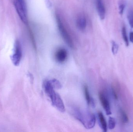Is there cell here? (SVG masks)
Instances as JSON below:
<instances>
[{
  "label": "cell",
  "instance_id": "13",
  "mask_svg": "<svg viewBox=\"0 0 133 132\" xmlns=\"http://www.w3.org/2000/svg\"><path fill=\"white\" fill-rule=\"evenodd\" d=\"M127 2L125 0H119L118 3L119 12L121 15H122L126 6Z\"/></svg>",
  "mask_w": 133,
  "mask_h": 132
},
{
  "label": "cell",
  "instance_id": "8",
  "mask_svg": "<svg viewBox=\"0 0 133 132\" xmlns=\"http://www.w3.org/2000/svg\"><path fill=\"white\" fill-rule=\"evenodd\" d=\"M96 5L98 14L101 19H104L105 9L102 0H96Z\"/></svg>",
  "mask_w": 133,
  "mask_h": 132
},
{
  "label": "cell",
  "instance_id": "16",
  "mask_svg": "<svg viewBox=\"0 0 133 132\" xmlns=\"http://www.w3.org/2000/svg\"><path fill=\"white\" fill-rule=\"evenodd\" d=\"M119 111H120L122 121L124 123H128L129 121V117L125 112L122 110V108H120Z\"/></svg>",
  "mask_w": 133,
  "mask_h": 132
},
{
  "label": "cell",
  "instance_id": "7",
  "mask_svg": "<svg viewBox=\"0 0 133 132\" xmlns=\"http://www.w3.org/2000/svg\"><path fill=\"white\" fill-rule=\"evenodd\" d=\"M55 60L58 63H63L66 61L67 59L68 53L64 48H59L55 52Z\"/></svg>",
  "mask_w": 133,
  "mask_h": 132
},
{
  "label": "cell",
  "instance_id": "10",
  "mask_svg": "<svg viewBox=\"0 0 133 132\" xmlns=\"http://www.w3.org/2000/svg\"><path fill=\"white\" fill-rule=\"evenodd\" d=\"M84 92L85 99L88 104L91 105L92 107H95V102L94 100L91 97L88 87L87 85H84Z\"/></svg>",
  "mask_w": 133,
  "mask_h": 132
},
{
  "label": "cell",
  "instance_id": "15",
  "mask_svg": "<svg viewBox=\"0 0 133 132\" xmlns=\"http://www.w3.org/2000/svg\"><path fill=\"white\" fill-rule=\"evenodd\" d=\"M122 35L123 38L125 42V44L127 46L129 45V41L128 40V36H127V33L126 29L125 26H123L122 28Z\"/></svg>",
  "mask_w": 133,
  "mask_h": 132
},
{
  "label": "cell",
  "instance_id": "5",
  "mask_svg": "<svg viewBox=\"0 0 133 132\" xmlns=\"http://www.w3.org/2000/svg\"><path fill=\"white\" fill-rule=\"evenodd\" d=\"M22 57V49L21 43L16 40L14 45V52L11 57L12 62L15 66H19Z\"/></svg>",
  "mask_w": 133,
  "mask_h": 132
},
{
  "label": "cell",
  "instance_id": "6",
  "mask_svg": "<svg viewBox=\"0 0 133 132\" xmlns=\"http://www.w3.org/2000/svg\"><path fill=\"white\" fill-rule=\"evenodd\" d=\"M98 96L101 104L103 108L104 109L106 114L108 115L111 114L112 112L110 103L108 99L104 93L103 91H100L99 93Z\"/></svg>",
  "mask_w": 133,
  "mask_h": 132
},
{
  "label": "cell",
  "instance_id": "3",
  "mask_svg": "<svg viewBox=\"0 0 133 132\" xmlns=\"http://www.w3.org/2000/svg\"><path fill=\"white\" fill-rule=\"evenodd\" d=\"M56 20L57 23L58 27L60 33L64 40L67 45L72 49L75 48L74 43L71 35L65 25L63 20L59 14L57 13L56 15Z\"/></svg>",
  "mask_w": 133,
  "mask_h": 132
},
{
  "label": "cell",
  "instance_id": "4",
  "mask_svg": "<svg viewBox=\"0 0 133 132\" xmlns=\"http://www.w3.org/2000/svg\"><path fill=\"white\" fill-rule=\"evenodd\" d=\"M14 4L20 19L24 24H27L28 12L25 0H14Z\"/></svg>",
  "mask_w": 133,
  "mask_h": 132
},
{
  "label": "cell",
  "instance_id": "14",
  "mask_svg": "<svg viewBox=\"0 0 133 132\" xmlns=\"http://www.w3.org/2000/svg\"><path fill=\"white\" fill-rule=\"evenodd\" d=\"M49 81L54 89H60L62 88V84L61 82L57 79H52L50 80H49Z\"/></svg>",
  "mask_w": 133,
  "mask_h": 132
},
{
  "label": "cell",
  "instance_id": "18",
  "mask_svg": "<svg viewBox=\"0 0 133 132\" xmlns=\"http://www.w3.org/2000/svg\"><path fill=\"white\" fill-rule=\"evenodd\" d=\"M127 19L130 25L133 28V11L130 10L128 12L127 14Z\"/></svg>",
  "mask_w": 133,
  "mask_h": 132
},
{
  "label": "cell",
  "instance_id": "17",
  "mask_svg": "<svg viewBox=\"0 0 133 132\" xmlns=\"http://www.w3.org/2000/svg\"><path fill=\"white\" fill-rule=\"evenodd\" d=\"M116 125V121L114 118L110 117L109 119L108 128L110 129L115 128Z\"/></svg>",
  "mask_w": 133,
  "mask_h": 132
},
{
  "label": "cell",
  "instance_id": "2",
  "mask_svg": "<svg viewBox=\"0 0 133 132\" xmlns=\"http://www.w3.org/2000/svg\"><path fill=\"white\" fill-rule=\"evenodd\" d=\"M43 87L45 93L51 101L52 105L59 111L64 112L65 111V106L63 100L60 95L55 91L49 81H45L44 82Z\"/></svg>",
  "mask_w": 133,
  "mask_h": 132
},
{
  "label": "cell",
  "instance_id": "1",
  "mask_svg": "<svg viewBox=\"0 0 133 132\" xmlns=\"http://www.w3.org/2000/svg\"><path fill=\"white\" fill-rule=\"evenodd\" d=\"M72 114L86 128H94L96 123V117L93 113L87 110L75 107L71 109Z\"/></svg>",
  "mask_w": 133,
  "mask_h": 132
},
{
  "label": "cell",
  "instance_id": "20",
  "mask_svg": "<svg viewBox=\"0 0 133 132\" xmlns=\"http://www.w3.org/2000/svg\"><path fill=\"white\" fill-rule=\"evenodd\" d=\"M130 40L131 42L133 43V32H130Z\"/></svg>",
  "mask_w": 133,
  "mask_h": 132
},
{
  "label": "cell",
  "instance_id": "11",
  "mask_svg": "<svg viewBox=\"0 0 133 132\" xmlns=\"http://www.w3.org/2000/svg\"><path fill=\"white\" fill-rule=\"evenodd\" d=\"M98 121L100 126L101 128L103 131L106 132L108 130V126H107V122L105 120V118L102 112H99L98 113Z\"/></svg>",
  "mask_w": 133,
  "mask_h": 132
},
{
  "label": "cell",
  "instance_id": "9",
  "mask_svg": "<svg viewBox=\"0 0 133 132\" xmlns=\"http://www.w3.org/2000/svg\"><path fill=\"white\" fill-rule=\"evenodd\" d=\"M77 26L81 31H84L87 26V20L86 17L81 14L78 16L76 21Z\"/></svg>",
  "mask_w": 133,
  "mask_h": 132
},
{
  "label": "cell",
  "instance_id": "12",
  "mask_svg": "<svg viewBox=\"0 0 133 132\" xmlns=\"http://www.w3.org/2000/svg\"><path fill=\"white\" fill-rule=\"evenodd\" d=\"M112 90V94L115 99H118V97L119 93L120 91V86L118 82H115L112 83L111 86Z\"/></svg>",
  "mask_w": 133,
  "mask_h": 132
},
{
  "label": "cell",
  "instance_id": "19",
  "mask_svg": "<svg viewBox=\"0 0 133 132\" xmlns=\"http://www.w3.org/2000/svg\"><path fill=\"white\" fill-rule=\"evenodd\" d=\"M112 51L114 55H116L118 53L119 46L117 43L114 41H112Z\"/></svg>",
  "mask_w": 133,
  "mask_h": 132
}]
</instances>
